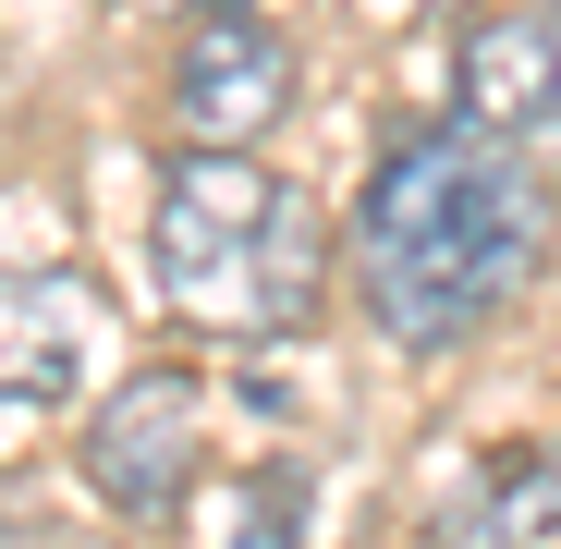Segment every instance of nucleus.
I'll return each mask as SVG.
<instances>
[{"instance_id": "obj_1", "label": "nucleus", "mask_w": 561, "mask_h": 549, "mask_svg": "<svg viewBox=\"0 0 561 549\" xmlns=\"http://www.w3.org/2000/svg\"><path fill=\"white\" fill-rule=\"evenodd\" d=\"M549 256V183L525 147L477 135V123H427L391 135V159L354 196V294L366 330L391 354H451L477 342Z\"/></svg>"}, {"instance_id": "obj_2", "label": "nucleus", "mask_w": 561, "mask_h": 549, "mask_svg": "<svg viewBox=\"0 0 561 549\" xmlns=\"http://www.w3.org/2000/svg\"><path fill=\"white\" fill-rule=\"evenodd\" d=\"M159 306L208 342H280L330 306V220L306 183L256 171L244 147H183L159 171V220H147Z\"/></svg>"}, {"instance_id": "obj_3", "label": "nucleus", "mask_w": 561, "mask_h": 549, "mask_svg": "<svg viewBox=\"0 0 561 549\" xmlns=\"http://www.w3.org/2000/svg\"><path fill=\"white\" fill-rule=\"evenodd\" d=\"M294 111V37L244 0H196L171 37V135L183 147H256Z\"/></svg>"}, {"instance_id": "obj_4", "label": "nucleus", "mask_w": 561, "mask_h": 549, "mask_svg": "<svg viewBox=\"0 0 561 549\" xmlns=\"http://www.w3.org/2000/svg\"><path fill=\"white\" fill-rule=\"evenodd\" d=\"M196 439H208V391L183 366H147V379H123L85 415V489L135 525H159V513L196 501Z\"/></svg>"}, {"instance_id": "obj_5", "label": "nucleus", "mask_w": 561, "mask_h": 549, "mask_svg": "<svg viewBox=\"0 0 561 549\" xmlns=\"http://www.w3.org/2000/svg\"><path fill=\"white\" fill-rule=\"evenodd\" d=\"M451 111L525 147V159H561V0H489L451 49Z\"/></svg>"}, {"instance_id": "obj_6", "label": "nucleus", "mask_w": 561, "mask_h": 549, "mask_svg": "<svg viewBox=\"0 0 561 549\" xmlns=\"http://www.w3.org/2000/svg\"><path fill=\"white\" fill-rule=\"evenodd\" d=\"M85 342H99L85 282H61V268H0V403H73Z\"/></svg>"}, {"instance_id": "obj_7", "label": "nucleus", "mask_w": 561, "mask_h": 549, "mask_svg": "<svg viewBox=\"0 0 561 549\" xmlns=\"http://www.w3.org/2000/svg\"><path fill=\"white\" fill-rule=\"evenodd\" d=\"M549 537H561V451H537V439L489 451L439 513V549H549Z\"/></svg>"}, {"instance_id": "obj_8", "label": "nucleus", "mask_w": 561, "mask_h": 549, "mask_svg": "<svg viewBox=\"0 0 561 549\" xmlns=\"http://www.w3.org/2000/svg\"><path fill=\"white\" fill-rule=\"evenodd\" d=\"M196 513V549H306V489L294 477H220Z\"/></svg>"}]
</instances>
